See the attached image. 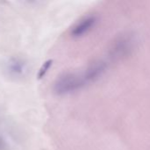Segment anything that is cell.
<instances>
[{"mask_svg": "<svg viewBox=\"0 0 150 150\" xmlns=\"http://www.w3.org/2000/svg\"><path fill=\"white\" fill-rule=\"evenodd\" d=\"M86 85L87 83L82 73H64L56 79L53 91L58 96H63L75 92Z\"/></svg>", "mask_w": 150, "mask_h": 150, "instance_id": "cell-1", "label": "cell"}, {"mask_svg": "<svg viewBox=\"0 0 150 150\" xmlns=\"http://www.w3.org/2000/svg\"><path fill=\"white\" fill-rule=\"evenodd\" d=\"M135 47V39L130 33L117 37L111 43L109 50V59L112 62L124 60L133 53Z\"/></svg>", "mask_w": 150, "mask_h": 150, "instance_id": "cell-2", "label": "cell"}, {"mask_svg": "<svg viewBox=\"0 0 150 150\" xmlns=\"http://www.w3.org/2000/svg\"><path fill=\"white\" fill-rule=\"evenodd\" d=\"M4 74L12 80H19L24 78L28 72V64L26 60L18 56L8 58L3 68Z\"/></svg>", "mask_w": 150, "mask_h": 150, "instance_id": "cell-3", "label": "cell"}, {"mask_svg": "<svg viewBox=\"0 0 150 150\" xmlns=\"http://www.w3.org/2000/svg\"><path fill=\"white\" fill-rule=\"evenodd\" d=\"M107 69H108V63L105 61L98 60L93 62L82 73L87 84L97 81L100 77L103 76V75L105 73Z\"/></svg>", "mask_w": 150, "mask_h": 150, "instance_id": "cell-4", "label": "cell"}, {"mask_svg": "<svg viewBox=\"0 0 150 150\" xmlns=\"http://www.w3.org/2000/svg\"><path fill=\"white\" fill-rule=\"evenodd\" d=\"M97 17L95 15H88L80 19L72 28L71 36L73 38H80L87 34L96 24Z\"/></svg>", "mask_w": 150, "mask_h": 150, "instance_id": "cell-5", "label": "cell"}, {"mask_svg": "<svg viewBox=\"0 0 150 150\" xmlns=\"http://www.w3.org/2000/svg\"><path fill=\"white\" fill-rule=\"evenodd\" d=\"M52 62H53L52 60H48L42 65V67L40 68V69H39L38 73H37V78L38 79H42V78H43L45 76V75L48 73L49 69H50V67L52 65Z\"/></svg>", "mask_w": 150, "mask_h": 150, "instance_id": "cell-6", "label": "cell"}, {"mask_svg": "<svg viewBox=\"0 0 150 150\" xmlns=\"http://www.w3.org/2000/svg\"><path fill=\"white\" fill-rule=\"evenodd\" d=\"M7 149V143L5 142V140L0 136V150H6Z\"/></svg>", "mask_w": 150, "mask_h": 150, "instance_id": "cell-7", "label": "cell"}]
</instances>
